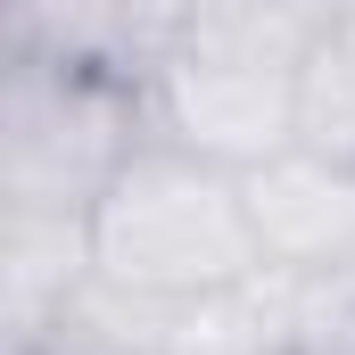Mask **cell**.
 Returning <instances> with one entry per match:
<instances>
[{
  "instance_id": "4",
  "label": "cell",
  "mask_w": 355,
  "mask_h": 355,
  "mask_svg": "<svg viewBox=\"0 0 355 355\" xmlns=\"http://www.w3.org/2000/svg\"><path fill=\"white\" fill-rule=\"evenodd\" d=\"M240 198H248L257 257L272 272H306V281L355 272V166L347 157L289 141L240 174Z\"/></svg>"
},
{
  "instance_id": "7",
  "label": "cell",
  "mask_w": 355,
  "mask_h": 355,
  "mask_svg": "<svg viewBox=\"0 0 355 355\" xmlns=\"http://www.w3.org/2000/svg\"><path fill=\"white\" fill-rule=\"evenodd\" d=\"M297 149L355 166V0H339V17L314 33L297 67Z\"/></svg>"
},
{
  "instance_id": "2",
  "label": "cell",
  "mask_w": 355,
  "mask_h": 355,
  "mask_svg": "<svg viewBox=\"0 0 355 355\" xmlns=\"http://www.w3.org/2000/svg\"><path fill=\"white\" fill-rule=\"evenodd\" d=\"M141 141H149V107H141L132 75L8 58V75H0V207L91 215Z\"/></svg>"
},
{
  "instance_id": "9",
  "label": "cell",
  "mask_w": 355,
  "mask_h": 355,
  "mask_svg": "<svg viewBox=\"0 0 355 355\" xmlns=\"http://www.w3.org/2000/svg\"><path fill=\"white\" fill-rule=\"evenodd\" d=\"M8 355H75V347H58V339H33V347H8Z\"/></svg>"
},
{
  "instance_id": "8",
  "label": "cell",
  "mask_w": 355,
  "mask_h": 355,
  "mask_svg": "<svg viewBox=\"0 0 355 355\" xmlns=\"http://www.w3.org/2000/svg\"><path fill=\"white\" fill-rule=\"evenodd\" d=\"M190 25H198V0H124V67H132V83L174 58L190 42Z\"/></svg>"
},
{
  "instance_id": "1",
  "label": "cell",
  "mask_w": 355,
  "mask_h": 355,
  "mask_svg": "<svg viewBox=\"0 0 355 355\" xmlns=\"http://www.w3.org/2000/svg\"><path fill=\"white\" fill-rule=\"evenodd\" d=\"M257 265L265 257H257V232H248L240 174L198 157V149L157 141V132L132 149V166L91 207V272L124 297L190 306V297H215V289L248 281Z\"/></svg>"
},
{
  "instance_id": "5",
  "label": "cell",
  "mask_w": 355,
  "mask_h": 355,
  "mask_svg": "<svg viewBox=\"0 0 355 355\" xmlns=\"http://www.w3.org/2000/svg\"><path fill=\"white\" fill-rule=\"evenodd\" d=\"M91 272V215H25V207H0V339L8 347H33L50 339Z\"/></svg>"
},
{
  "instance_id": "3",
  "label": "cell",
  "mask_w": 355,
  "mask_h": 355,
  "mask_svg": "<svg viewBox=\"0 0 355 355\" xmlns=\"http://www.w3.org/2000/svg\"><path fill=\"white\" fill-rule=\"evenodd\" d=\"M149 132L198 149L232 174L297 141V58H272L248 42H182L166 67L141 75Z\"/></svg>"
},
{
  "instance_id": "6",
  "label": "cell",
  "mask_w": 355,
  "mask_h": 355,
  "mask_svg": "<svg viewBox=\"0 0 355 355\" xmlns=\"http://www.w3.org/2000/svg\"><path fill=\"white\" fill-rule=\"evenodd\" d=\"M8 58L50 67H124V0H8Z\"/></svg>"
}]
</instances>
